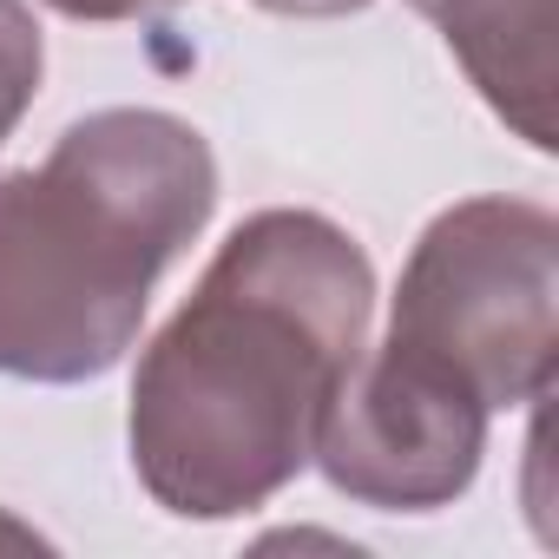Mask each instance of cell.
<instances>
[{
    "mask_svg": "<svg viewBox=\"0 0 559 559\" xmlns=\"http://www.w3.org/2000/svg\"><path fill=\"white\" fill-rule=\"evenodd\" d=\"M376 276L317 211H257L132 382V467L165 513L230 520L290 487L369 336Z\"/></svg>",
    "mask_w": 559,
    "mask_h": 559,
    "instance_id": "1",
    "label": "cell"
},
{
    "mask_svg": "<svg viewBox=\"0 0 559 559\" xmlns=\"http://www.w3.org/2000/svg\"><path fill=\"white\" fill-rule=\"evenodd\" d=\"M211 204V145L139 106L93 112L40 165L0 171V376H106Z\"/></svg>",
    "mask_w": 559,
    "mask_h": 559,
    "instance_id": "2",
    "label": "cell"
},
{
    "mask_svg": "<svg viewBox=\"0 0 559 559\" xmlns=\"http://www.w3.org/2000/svg\"><path fill=\"white\" fill-rule=\"evenodd\" d=\"M559 224L526 198H467L441 211L395 290L389 349L461 382L487 415L546 402L559 356Z\"/></svg>",
    "mask_w": 559,
    "mask_h": 559,
    "instance_id": "3",
    "label": "cell"
},
{
    "mask_svg": "<svg viewBox=\"0 0 559 559\" xmlns=\"http://www.w3.org/2000/svg\"><path fill=\"white\" fill-rule=\"evenodd\" d=\"M487 448V408L402 349H362L336 382L317 454L330 487L376 513H428L467 493Z\"/></svg>",
    "mask_w": 559,
    "mask_h": 559,
    "instance_id": "4",
    "label": "cell"
},
{
    "mask_svg": "<svg viewBox=\"0 0 559 559\" xmlns=\"http://www.w3.org/2000/svg\"><path fill=\"white\" fill-rule=\"evenodd\" d=\"M487 93V106L533 145L552 152V0H408Z\"/></svg>",
    "mask_w": 559,
    "mask_h": 559,
    "instance_id": "5",
    "label": "cell"
},
{
    "mask_svg": "<svg viewBox=\"0 0 559 559\" xmlns=\"http://www.w3.org/2000/svg\"><path fill=\"white\" fill-rule=\"evenodd\" d=\"M40 67H47L40 21L21 8V0H0V145H8L14 126L27 119V106L40 93Z\"/></svg>",
    "mask_w": 559,
    "mask_h": 559,
    "instance_id": "6",
    "label": "cell"
},
{
    "mask_svg": "<svg viewBox=\"0 0 559 559\" xmlns=\"http://www.w3.org/2000/svg\"><path fill=\"white\" fill-rule=\"evenodd\" d=\"M47 8L73 14V21H132V14H158L171 0H47Z\"/></svg>",
    "mask_w": 559,
    "mask_h": 559,
    "instance_id": "7",
    "label": "cell"
},
{
    "mask_svg": "<svg viewBox=\"0 0 559 559\" xmlns=\"http://www.w3.org/2000/svg\"><path fill=\"white\" fill-rule=\"evenodd\" d=\"M257 8H270V14H356V8H369V0H257Z\"/></svg>",
    "mask_w": 559,
    "mask_h": 559,
    "instance_id": "8",
    "label": "cell"
},
{
    "mask_svg": "<svg viewBox=\"0 0 559 559\" xmlns=\"http://www.w3.org/2000/svg\"><path fill=\"white\" fill-rule=\"evenodd\" d=\"M0 546H40V533H27V526H14L8 513H0Z\"/></svg>",
    "mask_w": 559,
    "mask_h": 559,
    "instance_id": "9",
    "label": "cell"
}]
</instances>
